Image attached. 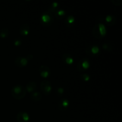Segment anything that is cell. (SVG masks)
Instances as JSON below:
<instances>
[{"label": "cell", "instance_id": "1", "mask_svg": "<svg viewBox=\"0 0 122 122\" xmlns=\"http://www.w3.org/2000/svg\"><path fill=\"white\" fill-rule=\"evenodd\" d=\"M92 33L94 38L96 39H102L107 35V30L104 24L102 23H98L94 25Z\"/></svg>", "mask_w": 122, "mask_h": 122}, {"label": "cell", "instance_id": "11", "mask_svg": "<svg viewBox=\"0 0 122 122\" xmlns=\"http://www.w3.org/2000/svg\"><path fill=\"white\" fill-rule=\"evenodd\" d=\"M70 105V101L66 98H63L58 103V108L61 112H65L68 109Z\"/></svg>", "mask_w": 122, "mask_h": 122}, {"label": "cell", "instance_id": "21", "mask_svg": "<svg viewBox=\"0 0 122 122\" xmlns=\"http://www.w3.org/2000/svg\"><path fill=\"white\" fill-rule=\"evenodd\" d=\"M80 77H81V79L82 80V81L86 82H88V81H90L91 79L90 75H89L87 73L82 74V75H80Z\"/></svg>", "mask_w": 122, "mask_h": 122}, {"label": "cell", "instance_id": "24", "mask_svg": "<svg viewBox=\"0 0 122 122\" xmlns=\"http://www.w3.org/2000/svg\"><path fill=\"white\" fill-rule=\"evenodd\" d=\"M21 44H22V41L21 40V39H15V41H14V46H20V45H21Z\"/></svg>", "mask_w": 122, "mask_h": 122}, {"label": "cell", "instance_id": "17", "mask_svg": "<svg viewBox=\"0 0 122 122\" xmlns=\"http://www.w3.org/2000/svg\"><path fill=\"white\" fill-rule=\"evenodd\" d=\"M59 3L58 2H52V4L50 5V7L49 8V10H48V11H49L50 12H51V13H54V14L57 11H58L59 10Z\"/></svg>", "mask_w": 122, "mask_h": 122}, {"label": "cell", "instance_id": "5", "mask_svg": "<svg viewBox=\"0 0 122 122\" xmlns=\"http://www.w3.org/2000/svg\"><path fill=\"white\" fill-rule=\"evenodd\" d=\"M41 92L44 95H49L51 94L52 92V84L48 81H42L40 85Z\"/></svg>", "mask_w": 122, "mask_h": 122}, {"label": "cell", "instance_id": "6", "mask_svg": "<svg viewBox=\"0 0 122 122\" xmlns=\"http://www.w3.org/2000/svg\"><path fill=\"white\" fill-rule=\"evenodd\" d=\"M86 54L90 57H97L100 54V47L96 45H91L86 49Z\"/></svg>", "mask_w": 122, "mask_h": 122}, {"label": "cell", "instance_id": "20", "mask_svg": "<svg viewBox=\"0 0 122 122\" xmlns=\"http://www.w3.org/2000/svg\"><path fill=\"white\" fill-rule=\"evenodd\" d=\"M102 48L105 51L108 52H111L113 50V47L112 44L109 42H105L104 44H102Z\"/></svg>", "mask_w": 122, "mask_h": 122}, {"label": "cell", "instance_id": "25", "mask_svg": "<svg viewBox=\"0 0 122 122\" xmlns=\"http://www.w3.org/2000/svg\"><path fill=\"white\" fill-rule=\"evenodd\" d=\"M26 58H27V60L29 61H31L33 60V56L32 54H28L27 56V57H26Z\"/></svg>", "mask_w": 122, "mask_h": 122}, {"label": "cell", "instance_id": "9", "mask_svg": "<svg viewBox=\"0 0 122 122\" xmlns=\"http://www.w3.org/2000/svg\"><path fill=\"white\" fill-rule=\"evenodd\" d=\"M14 63L19 67H25L28 64V60L26 57L23 56H19L15 58Z\"/></svg>", "mask_w": 122, "mask_h": 122}, {"label": "cell", "instance_id": "2", "mask_svg": "<svg viewBox=\"0 0 122 122\" xmlns=\"http://www.w3.org/2000/svg\"><path fill=\"white\" fill-rule=\"evenodd\" d=\"M26 92L25 87L21 85H15L11 89V95L17 100H21L24 98Z\"/></svg>", "mask_w": 122, "mask_h": 122}, {"label": "cell", "instance_id": "16", "mask_svg": "<svg viewBox=\"0 0 122 122\" xmlns=\"http://www.w3.org/2000/svg\"><path fill=\"white\" fill-rule=\"evenodd\" d=\"M30 98L33 101H40L42 99V95L39 92H33L30 94Z\"/></svg>", "mask_w": 122, "mask_h": 122}, {"label": "cell", "instance_id": "18", "mask_svg": "<svg viewBox=\"0 0 122 122\" xmlns=\"http://www.w3.org/2000/svg\"><path fill=\"white\" fill-rule=\"evenodd\" d=\"M66 14V12L65 11V10L62 9H59L54 13L56 17L58 20L63 19L65 17Z\"/></svg>", "mask_w": 122, "mask_h": 122}, {"label": "cell", "instance_id": "19", "mask_svg": "<svg viewBox=\"0 0 122 122\" xmlns=\"http://www.w3.org/2000/svg\"><path fill=\"white\" fill-rule=\"evenodd\" d=\"M9 33V30L7 27H4V28L1 29V30H0V38L2 39H5L8 36Z\"/></svg>", "mask_w": 122, "mask_h": 122}, {"label": "cell", "instance_id": "3", "mask_svg": "<svg viewBox=\"0 0 122 122\" xmlns=\"http://www.w3.org/2000/svg\"><path fill=\"white\" fill-rule=\"evenodd\" d=\"M40 21L41 25L44 27L51 26L54 21L53 14L48 10L44 11L41 15Z\"/></svg>", "mask_w": 122, "mask_h": 122}, {"label": "cell", "instance_id": "13", "mask_svg": "<svg viewBox=\"0 0 122 122\" xmlns=\"http://www.w3.org/2000/svg\"><path fill=\"white\" fill-rule=\"evenodd\" d=\"M26 92H27L29 94H32L33 92H35L37 89V83L36 82L34 81H30L26 85Z\"/></svg>", "mask_w": 122, "mask_h": 122}, {"label": "cell", "instance_id": "22", "mask_svg": "<svg viewBox=\"0 0 122 122\" xmlns=\"http://www.w3.org/2000/svg\"><path fill=\"white\" fill-rule=\"evenodd\" d=\"M111 2L114 5L121 6L122 5V0H111Z\"/></svg>", "mask_w": 122, "mask_h": 122}, {"label": "cell", "instance_id": "8", "mask_svg": "<svg viewBox=\"0 0 122 122\" xmlns=\"http://www.w3.org/2000/svg\"><path fill=\"white\" fill-rule=\"evenodd\" d=\"M16 119L18 122H29L30 117L27 112H20L16 115Z\"/></svg>", "mask_w": 122, "mask_h": 122}, {"label": "cell", "instance_id": "7", "mask_svg": "<svg viewBox=\"0 0 122 122\" xmlns=\"http://www.w3.org/2000/svg\"><path fill=\"white\" fill-rule=\"evenodd\" d=\"M39 75L42 78H48L51 75V69L48 66L42 65L39 69Z\"/></svg>", "mask_w": 122, "mask_h": 122}, {"label": "cell", "instance_id": "12", "mask_svg": "<svg viewBox=\"0 0 122 122\" xmlns=\"http://www.w3.org/2000/svg\"><path fill=\"white\" fill-rule=\"evenodd\" d=\"M74 58L70 54L65 53L62 56V61L67 65H71L74 63Z\"/></svg>", "mask_w": 122, "mask_h": 122}, {"label": "cell", "instance_id": "23", "mask_svg": "<svg viewBox=\"0 0 122 122\" xmlns=\"http://www.w3.org/2000/svg\"><path fill=\"white\" fill-rule=\"evenodd\" d=\"M57 92L58 96H62V95H63L64 92V88H62V87H58L57 89Z\"/></svg>", "mask_w": 122, "mask_h": 122}, {"label": "cell", "instance_id": "14", "mask_svg": "<svg viewBox=\"0 0 122 122\" xmlns=\"http://www.w3.org/2000/svg\"><path fill=\"white\" fill-rule=\"evenodd\" d=\"M30 27L27 24H23L19 28V32H20V35L23 36H27L30 33Z\"/></svg>", "mask_w": 122, "mask_h": 122}, {"label": "cell", "instance_id": "4", "mask_svg": "<svg viewBox=\"0 0 122 122\" xmlns=\"http://www.w3.org/2000/svg\"><path fill=\"white\" fill-rule=\"evenodd\" d=\"M91 62L89 58H82L79 61L77 64V69L80 71H85L89 69Z\"/></svg>", "mask_w": 122, "mask_h": 122}, {"label": "cell", "instance_id": "10", "mask_svg": "<svg viewBox=\"0 0 122 122\" xmlns=\"http://www.w3.org/2000/svg\"><path fill=\"white\" fill-rule=\"evenodd\" d=\"M104 21L105 23L108 25V26H113L116 23L117 19L116 17L114 15L108 14V15H106L104 17Z\"/></svg>", "mask_w": 122, "mask_h": 122}, {"label": "cell", "instance_id": "15", "mask_svg": "<svg viewBox=\"0 0 122 122\" xmlns=\"http://www.w3.org/2000/svg\"><path fill=\"white\" fill-rule=\"evenodd\" d=\"M65 25L67 27H73L75 25V17L73 15H69L66 18Z\"/></svg>", "mask_w": 122, "mask_h": 122}]
</instances>
